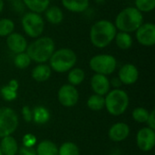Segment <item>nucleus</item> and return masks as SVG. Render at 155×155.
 <instances>
[{
    "mask_svg": "<svg viewBox=\"0 0 155 155\" xmlns=\"http://www.w3.org/2000/svg\"><path fill=\"white\" fill-rule=\"evenodd\" d=\"M117 29L108 19H100L93 24L89 32L91 44L96 48H105L114 40Z\"/></svg>",
    "mask_w": 155,
    "mask_h": 155,
    "instance_id": "nucleus-1",
    "label": "nucleus"
},
{
    "mask_svg": "<svg viewBox=\"0 0 155 155\" xmlns=\"http://www.w3.org/2000/svg\"><path fill=\"white\" fill-rule=\"evenodd\" d=\"M55 50V44L50 36H40L28 44L26 54L32 61L37 64H45L49 61Z\"/></svg>",
    "mask_w": 155,
    "mask_h": 155,
    "instance_id": "nucleus-2",
    "label": "nucleus"
},
{
    "mask_svg": "<svg viewBox=\"0 0 155 155\" xmlns=\"http://www.w3.org/2000/svg\"><path fill=\"white\" fill-rule=\"evenodd\" d=\"M143 23V15L134 6H128L121 10L115 16L114 25L117 31L134 33Z\"/></svg>",
    "mask_w": 155,
    "mask_h": 155,
    "instance_id": "nucleus-3",
    "label": "nucleus"
},
{
    "mask_svg": "<svg viewBox=\"0 0 155 155\" xmlns=\"http://www.w3.org/2000/svg\"><path fill=\"white\" fill-rule=\"evenodd\" d=\"M48 62L52 71L63 74L74 67L77 62V55L71 48L63 47L54 50Z\"/></svg>",
    "mask_w": 155,
    "mask_h": 155,
    "instance_id": "nucleus-4",
    "label": "nucleus"
},
{
    "mask_svg": "<svg viewBox=\"0 0 155 155\" xmlns=\"http://www.w3.org/2000/svg\"><path fill=\"white\" fill-rule=\"evenodd\" d=\"M128 106L129 96L125 91L120 88L109 91L104 97V107L114 116H119L124 114Z\"/></svg>",
    "mask_w": 155,
    "mask_h": 155,
    "instance_id": "nucleus-5",
    "label": "nucleus"
},
{
    "mask_svg": "<svg viewBox=\"0 0 155 155\" xmlns=\"http://www.w3.org/2000/svg\"><path fill=\"white\" fill-rule=\"evenodd\" d=\"M21 25L25 34L30 38L35 39L42 36L45 22L44 17L40 14L34 12H25L21 18Z\"/></svg>",
    "mask_w": 155,
    "mask_h": 155,
    "instance_id": "nucleus-6",
    "label": "nucleus"
},
{
    "mask_svg": "<svg viewBox=\"0 0 155 155\" xmlns=\"http://www.w3.org/2000/svg\"><path fill=\"white\" fill-rule=\"evenodd\" d=\"M89 66L95 74L109 75L112 74L117 67L116 58L109 54H99L94 55L89 61Z\"/></svg>",
    "mask_w": 155,
    "mask_h": 155,
    "instance_id": "nucleus-7",
    "label": "nucleus"
},
{
    "mask_svg": "<svg viewBox=\"0 0 155 155\" xmlns=\"http://www.w3.org/2000/svg\"><path fill=\"white\" fill-rule=\"evenodd\" d=\"M18 116L9 107L0 108V138L12 135L18 127Z\"/></svg>",
    "mask_w": 155,
    "mask_h": 155,
    "instance_id": "nucleus-8",
    "label": "nucleus"
},
{
    "mask_svg": "<svg viewBox=\"0 0 155 155\" xmlns=\"http://www.w3.org/2000/svg\"><path fill=\"white\" fill-rule=\"evenodd\" d=\"M137 42L146 47L155 45V25L153 23H143V25L134 32Z\"/></svg>",
    "mask_w": 155,
    "mask_h": 155,
    "instance_id": "nucleus-9",
    "label": "nucleus"
},
{
    "mask_svg": "<svg viewBox=\"0 0 155 155\" xmlns=\"http://www.w3.org/2000/svg\"><path fill=\"white\" fill-rule=\"evenodd\" d=\"M59 103L64 107L74 106L79 100V93L75 86L69 84L62 85L57 93Z\"/></svg>",
    "mask_w": 155,
    "mask_h": 155,
    "instance_id": "nucleus-10",
    "label": "nucleus"
},
{
    "mask_svg": "<svg viewBox=\"0 0 155 155\" xmlns=\"http://www.w3.org/2000/svg\"><path fill=\"white\" fill-rule=\"evenodd\" d=\"M136 143L143 152H150L155 145V130L149 127H143L138 131L136 135Z\"/></svg>",
    "mask_w": 155,
    "mask_h": 155,
    "instance_id": "nucleus-11",
    "label": "nucleus"
},
{
    "mask_svg": "<svg viewBox=\"0 0 155 155\" xmlns=\"http://www.w3.org/2000/svg\"><path fill=\"white\" fill-rule=\"evenodd\" d=\"M7 48L14 54H20L26 51L28 42L26 38L20 33L13 32L10 34L5 40Z\"/></svg>",
    "mask_w": 155,
    "mask_h": 155,
    "instance_id": "nucleus-12",
    "label": "nucleus"
},
{
    "mask_svg": "<svg viewBox=\"0 0 155 155\" xmlns=\"http://www.w3.org/2000/svg\"><path fill=\"white\" fill-rule=\"evenodd\" d=\"M118 78L123 84H134L139 78V70L133 64H125L119 69Z\"/></svg>",
    "mask_w": 155,
    "mask_h": 155,
    "instance_id": "nucleus-13",
    "label": "nucleus"
},
{
    "mask_svg": "<svg viewBox=\"0 0 155 155\" xmlns=\"http://www.w3.org/2000/svg\"><path fill=\"white\" fill-rule=\"evenodd\" d=\"M91 88L95 94L106 95L110 91V80L106 75L94 74L91 78Z\"/></svg>",
    "mask_w": 155,
    "mask_h": 155,
    "instance_id": "nucleus-14",
    "label": "nucleus"
},
{
    "mask_svg": "<svg viewBox=\"0 0 155 155\" xmlns=\"http://www.w3.org/2000/svg\"><path fill=\"white\" fill-rule=\"evenodd\" d=\"M130 134V127L125 123H116L111 126L108 131V136L111 141L120 143L124 141Z\"/></svg>",
    "mask_w": 155,
    "mask_h": 155,
    "instance_id": "nucleus-15",
    "label": "nucleus"
},
{
    "mask_svg": "<svg viewBox=\"0 0 155 155\" xmlns=\"http://www.w3.org/2000/svg\"><path fill=\"white\" fill-rule=\"evenodd\" d=\"M62 5L72 13H84L90 6V0H61Z\"/></svg>",
    "mask_w": 155,
    "mask_h": 155,
    "instance_id": "nucleus-16",
    "label": "nucleus"
},
{
    "mask_svg": "<svg viewBox=\"0 0 155 155\" xmlns=\"http://www.w3.org/2000/svg\"><path fill=\"white\" fill-rule=\"evenodd\" d=\"M52 74V69L50 68L49 64H38L36 66H35L32 70L31 75L32 78L38 82V83H43L47 81Z\"/></svg>",
    "mask_w": 155,
    "mask_h": 155,
    "instance_id": "nucleus-17",
    "label": "nucleus"
},
{
    "mask_svg": "<svg viewBox=\"0 0 155 155\" xmlns=\"http://www.w3.org/2000/svg\"><path fill=\"white\" fill-rule=\"evenodd\" d=\"M44 15L45 20L52 25H59L64 20V12L57 5H49Z\"/></svg>",
    "mask_w": 155,
    "mask_h": 155,
    "instance_id": "nucleus-18",
    "label": "nucleus"
},
{
    "mask_svg": "<svg viewBox=\"0 0 155 155\" xmlns=\"http://www.w3.org/2000/svg\"><path fill=\"white\" fill-rule=\"evenodd\" d=\"M19 87L18 81L15 79H12L8 82V84L3 86L0 89V94L4 100L7 102H12L17 97V90Z\"/></svg>",
    "mask_w": 155,
    "mask_h": 155,
    "instance_id": "nucleus-19",
    "label": "nucleus"
},
{
    "mask_svg": "<svg viewBox=\"0 0 155 155\" xmlns=\"http://www.w3.org/2000/svg\"><path fill=\"white\" fill-rule=\"evenodd\" d=\"M0 149L3 155H16L18 152V143L16 140L12 136H5L1 138Z\"/></svg>",
    "mask_w": 155,
    "mask_h": 155,
    "instance_id": "nucleus-20",
    "label": "nucleus"
},
{
    "mask_svg": "<svg viewBox=\"0 0 155 155\" xmlns=\"http://www.w3.org/2000/svg\"><path fill=\"white\" fill-rule=\"evenodd\" d=\"M25 6L30 11L36 14L44 13L50 5L51 0H21Z\"/></svg>",
    "mask_w": 155,
    "mask_h": 155,
    "instance_id": "nucleus-21",
    "label": "nucleus"
},
{
    "mask_svg": "<svg viewBox=\"0 0 155 155\" xmlns=\"http://www.w3.org/2000/svg\"><path fill=\"white\" fill-rule=\"evenodd\" d=\"M114 41L115 42L116 46L121 50H128L134 44V39L131 34L120 31H117Z\"/></svg>",
    "mask_w": 155,
    "mask_h": 155,
    "instance_id": "nucleus-22",
    "label": "nucleus"
},
{
    "mask_svg": "<svg viewBox=\"0 0 155 155\" xmlns=\"http://www.w3.org/2000/svg\"><path fill=\"white\" fill-rule=\"evenodd\" d=\"M36 155H58V147L50 140H43L35 149Z\"/></svg>",
    "mask_w": 155,
    "mask_h": 155,
    "instance_id": "nucleus-23",
    "label": "nucleus"
},
{
    "mask_svg": "<svg viewBox=\"0 0 155 155\" xmlns=\"http://www.w3.org/2000/svg\"><path fill=\"white\" fill-rule=\"evenodd\" d=\"M33 121L36 124H45L49 122L51 114L44 106H36L33 110Z\"/></svg>",
    "mask_w": 155,
    "mask_h": 155,
    "instance_id": "nucleus-24",
    "label": "nucleus"
},
{
    "mask_svg": "<svg viewBox=\"0 0 155 155\" xmlns=\"http://www.w3.org/2000/svg\"><path fill=\"white\" fill-rule=\"evenodd\" d=\"M85 78V73L83 69L79 67H74L70 71H68L67 80L69 84L76 86L81 84Z\"/></svg>",
    "mask_w": 155,
    "mask_h": 155,
    "instance_id": "nucleus-25",
    "label": "nucleus"
},
{
    "mask_svg": "<svg viewBox=\"0 0 155 155\" xmlns=\"http://www.w3.org/2000/svg\"><path fill=\"white\" fill-rule=\"evenodd\" d=\"M86 104L92 111H101L104 108V97L94 94L88 98Z\"/></svg>",
    "mask_w": 155,
    "mask_h": 155,
    "instance_id": "nucleus-26",
    "label": "nucleus"
},
{
    "mask_svg": "<svg viewBox=\"0 0 155 155\" xmlns=\"http://www.w3.org/2000/svg\"><path fill=\"white\" fill-rule=\"evenodd\" d=\"M15 23L10 18L0 19V37H7L15 30Z\"/></svg>",
    "mask_w": 155,
    "mask_h": 155,
    "instance_id": "nucleus-27",
    "label": "nucleus"
},
{
    "mask_svg": "<svg viewBox=\"0 0 155 155\" xmlns=\"http://www.w3.org/2000/svg\"><path fill=\"white\" fill-rule=\"evenodd\" d=\"M31 58L29 57V55L26 54V52L24 53H20V54H16L15 55L14 58V64L16 68L18 69H26L27 67H29V65L31 64Z\"/></svg>",
    "mask_w": 155,
    "mask_h": 155,
    "instance_id": "nucleus-28",
    "label": "nucleus"
},
{
    "mask_svg": "<svg viewBox=\"0 0 155 155\" xmlns=\"http://www.w3.org/2000/svg\"><path fill=\"white\" fill-rule=\"evenodd\" d=\"M58 155H80V151L75 143L66 142L58 148Z\"/></svg>",
    "mask_w": 155,
    "mask_h": 155,
    "instance_id": "nucleus-29",
    "label": "nucleus"
},
{
    "mask_svg": "<svg viewBox=\"0 0 155 155\" xmlns=\"http://www.w3.org/2000/svg\"><path fill=\"white\" fill-rule=\"evenodd\" d=\"M134 7L141 13L152 12L155 8V0H134Z\"/></svg>",
    "mask_w": 155,
    "mask_h": 155,
    "instance_id": "nucleus-30",
    "label": "nucleus"
},
{
    "mask_svg": "<svg viewBox=\"0 0 155 155\" xmlns=\"http://www.w3.org/2000/svg\"><path fill=\"white\" fill-rule=\"evenodd\" d=\"M150 112H148V110H146L143 107H137L134 110L132 116L134 118V120L137 123L140 124H144L147 122L148 116H149Z\"/></svg>",
    "mask_w": 155,
    "mask_h": 155,
    "instance_id": "nucleus-31",
    "label": "nucleus"
},
{
    "mask_svg": "<svg viewBox=\"0 0 155 155\" xmlns=\"http://www.w3.org/2000/svg\"><path fill=\"white\" fill-rule=\"evenodd\" d=\"M35 143H36V138H35V135H33L31 134H25L23 137V146H25V147H34V145L35 144Z\"/></svg>",
    "mask_w": 155,
    "mask_h": 155,
    "instance_id": "nucleus-32",
    "label": "nucleus"
},
{
    "mask_svg": "<svg viewBox=\"0 0 155 155\" xmlns=\"http://www.w3.org/2000/svg\"><path fill=\"white\" fill-rule=\"evenodd\" d=\"M22 116H23V119L26 123H30L33 121V112L30 109V107L24 106L22 108Z\"/></svg>",
    "mask_w": 155,
    "mask_h": 155,
    "instance_id": "nucleus-33",
    "label": "nucleus"
},
{
    "mask_svg": "<svg viewBox=\"0 0 155 155\" xmlns=\"http://www.w3.org/2000/svg\"><path fill=\"white\" fill-rule=\"evenodd\" d=\"M12 7L16 13H24L25 11V5L21 0H13L12 2Z\"/></svg>",
    "mask_w": 155,
    "mask_h": 155,
    "instance_id": "nucleus-34",
    "label": "nucleus"
},
{
    "mask_svg": "<svg viewBox=\"0 0 155 155\" xmlns=\"http://www.w3.org/2000/svg\"><path fill=\"white\" fill-rule=\"evenodd\" d=\"M17 153L18 155H36V152L35 149H34V147L22 146L18 149Z\"/></svg>",
    "mask_w": 155,
    "mask_h": 155,
    "instance_id": "nucleus-35",
    "label": "nucleus"
},
{
    "mask_svg": "<svg viewBox=\"0 0 155 155\" xmlns=\"http://www.w3.org/2000/svg\"><path fill=\"white\" fill-rule=\"evenodd\" d=\"M147 127L153 129V130H155V111L153 110L152 112H150L149 114V116H148V119H147Z\"/></svg>",
    "mask_w": 155,
    "mask_h": 155,
    "instance_id": "nucleus-36",
    "label": "nucleus"
},
{
    "mask_svg": "<svg viewBox=\"0 0 155 155\" xmlns=\"http://www.w3.org/2000/svg\"><path fill=\"white\" fill-rule=\"evenodd\" d=\"M122 83L120 81V79L118 77H114L111 81H110V85H112L114 89H118L122 86Z\"/></svg>",
    "mask_w": 155,
    "mask_h": 155,
    "instance_id": "nucleus-37",
    "label": "nucleus"
},
{
    "mask_svg": "<svg viewBox=\"0 0 155 155\" xmlns=\"http://www.w3.org/2000/svg\"><path fill=\"white\" fill-rule=\"evenodd\" d=\"M4 6H5V2L4 0H0V14L2 13L3 9H4Z\"/></svg>",
    "mask_w": 155,
    "mask_h": 155,
    "instance_id": "nucleus-38",
    "label": "nucleus"
},
{
    "mask_svg": "<svg viewBox=\"0 0 155 155\" xmlns=\"http://www.w3.org/2000/svg\"><path fill=\"white\" fill-rule=\"evenodd\" d=\"M0 155H3V153H2V152H1V149H0Z\"/></svg>",
    "mask_w": 155,
    "mask_h": 155,
    "instance_id": "nucleus-39",
    "label": "nucleus"
},
{
    "mask_svg": "<svg viewBox=\"0 0 155 155\" xmlns=\"http://www.w3.org/2000/svg\"><path fill=\"white\" fill-rule=\"evenodd\" d=\"M7 1H8V2H12L13 0H7Z\"/></svg>",
    "mask_w": 155,
    "mask_h": 155,
    "instance_id": "nucleus-40",
    "label": "nucleus"
},
{
    "mask_svg": "<svg viewBox=\"0 0 155 155\" xmlns=\"http://www.w3.org/2000/svg\"><path fill=\"white\" fill-rule=\"evenodd\" d=\"M108 155H115V154H108Z\"/></svg>",
    "mask_w": 155,
    "mask_h": 155,
    "instance_id": "nucleus-41",
    "label": "nucleus"
}]
</instances>
